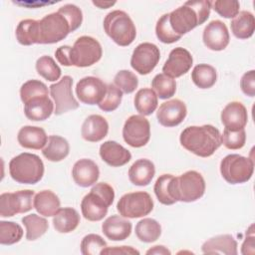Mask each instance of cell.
Wrapping results in <instances>:
<instances>
[{"label": "cell", "instance_id": "cell-1", "mask_svg": "<svg viewBox=\"0 0 255 255\" xmlns=\"http://www.w3.org/2000/svg\"><path fill=\"white\" fill-rule=\"evenodd\" d=\"M103 55L102 46L98 40L90 36H82L76 40L73 47L64 45L59 47L55 56L63 66L90 67L100 61Z\"/></svg>", "mask_w": 255, "mask_h": 255}, {"label": "cell", "instance_id": "cell-2", "mask_svg": "<svg viewBox=\"0 0 255 255\" xmlns=\"http://www.w3.org/2000/svg\"><path fill=\"white\" fill-rule=\"evenodd\" d=\"M179 140L185 149L200 157L212 155L222 144L219 129L211 125L187 127L181 131Z\"/></svg>", "mask_w": 255, "mask_h": 255}, {"label": "cell", "instance_id": "cell-3", "mask_svg": "<svg viewBox=\"0 0 255 255\" xmlns=\"http://www.w3.org/2000/svg\"><path fill=\"white\" fill-rule=\"evenodd\" d=\"M212 2L187 1L180 7L176 8L169 14V24L172 30L182 36L194 29L196 26L203 24L210 15Z\"/></svg>", "mask_w": 255, "mask_h": 255}, {"label": "cell", "instance_id": "cell-4", "mask_svg": "<svg viewBox=\"0 0 255 255\" xmlns=\"http://www.w3.org/2000/svg\"><path fill=\"white\" fill-rule=\"evenodd\" d=\"M115 199L114 188L106 183L100 182L93 186L91 191L84 196L81 202L83 216L89 221H100L108 213V208Z\"/></svg>", "mask_w": 255, "mask_h": 255}, {"label": "cell", "instance_id": "cell-5", "mask_svg": "<svg viewBox=\"0 0 255 255\" xmlns=\"http://www.w3.org/2000/svg\"><path fill=\"white\" fill-rule=\"evenodd\" d=\"M9 173L18 183L35 184L44 175V163L37 154L23 152L10 160Z\"/></svg>", "mask_w": 255, "mask_h": 255}, {"label": "cell", "instance_id": "cell-6", "mask_svg": "<svg viewBox=\"0 0 255 255\" xmlns=\"http://www.w3.org/2000/svg\"><path fill=\"white\" fill-rule=\"evenodd\" d=\"M104 29L116 44L123 47L130 45L136 36L132 20L128 13L122 10H114L105 17Z\"/></svg>", "mask_w": 255, "mask_h": 255}, {"label": "cell", "instance_id": "cell-7", "mask_svg": "<svg viewBox=\"0 0 255 255\" xmlns=\"http://www.w3.org/2000/svg\"><path fill=\"white\" fill-rule=\"evenodd\" d=\"M204 192L205 180L195 170H188L172 179L171 193L176 201L193 202L202 197Z\"/></svg>", "mask_w": 255, "mask_h": 255}, {"label": "cell", "instance_id": "cell-8", "mask_svg": "<svg viewBox=\"0 0 255 255\" xmlns=\"http://www.w3.org/2000/svg\"><path fill=\"white\" fill-rule=\"evenodd\" d=\"M254 171V161L236 153L226 155L220 162L222 177L231 184L247 182Z\"/></svg>", "mask_w": 255, "mask_h": 255}, {"label": "cell", "instance_id": "cell-9", "mask_svg": "<svg viewBox=\"0 0 255 255\" xmlns=\"http://www.w3.org/2000/svg\"><path fill=\"white\" fill-rule=\"evenodd\" d=\"M119 213L127 218H139L149 214L153 209V200L145 191L124 194L118 204Z\"/></svg>", "mask_w": 255, "mask_h": 255}, {"label": "cell", "instance_id": "cell-10", "mask_svg": "<svg viewBox=\"0 0 255 255\" xmlns=\"http://www.w3.org/2000/svg\"><path fill=\"white\" fill-rule=\"evenodd\" d=\"M39 44H54L64 40L71 32V27L67 19L57 11L39 21Z\"/></svg>", "mask_w": 255, "mask_h": 255}, {"label": "cell", "instance_id": "cell-11", "mask_svg": "<svg viewBox=\"0 0 255 255\" xmlns=\"http://www.w3.org/2000/svg\"><path fill=\"white\" fill-rule=\"evenodd\" d=\"M34 197L35 192L30 189L2 193L0 195L1 217H11L30 211L34 208Z\"/></svg>", "mask_w": 255, "mask_h": 255}, {"label": "cell", "instance_id": "cell-12", "mask_svg": "<svg viewBox=\"0 0 255 255\" xmlns=\"http://www.w3.org/2000/svg\"><path fill=\"white\" fill-rule=\"evenodd\" d=\"M73 79L70 76H64L58 83L52 84L50 88V95L55 102L56 116H60L69 111H74L79 108V103L73 96L72 92Z\"/></svg>", "mask_w": 255, "mask_h": 255}, {"label": "cell", "instance_id": "cell-13", "mask_svg": "<svg viewBox=\"0 0 255 255\" xmlns=\"http://www.w3.org/2000/svg\"><path fill=\"white\" fill-rule=\"evenodd\" d=\"M123 136L125 141L132 147L144 146L150 137L148 120L140 115L130 116L124 125Z\"/></svg>", "mask_w": 255, "mask_h": 255}, {"label": "cell", "instance_id": "cell-14", "mask_svg": "<svg viewBox=\"0 0 255 255\" xmlns=\"http://www.w3.org/2000/svg\"><path fill=\"white\" fill-rule=\"evenodd\" d=\"M160 52L156 45L148 42L141 43L135 47L130 58V66L140 75L149 74L157 65Z\"/></svg>", "mask_w": 255, "mask_h": 255}, {"label": "cell", "instance_id": "cell-15", "mask_svg": "<svg viewBox=\"0 0 255 255\" xmlns=\"http://www.w3.org/2000/svg\"><path fill=\"white\" fill-rule=\"evenodd\" d=\"M107 92V85L97 77H85L76 86L78 99L87 105H99Z\"/></svg>", "mask_w": 255, "mask_h": 255}, {"label": "cell", "instance_id": "cell-16", "mask_svg": "<svg viewBox=\"0 0 255 255\" xmlns=\"http://www.w3.org/2000/svg\"><path fill=\"white\" fill-rule=\"evenodd\" d=\"M193 63L191 54L184 48L177 47L170 51L168 59L162 67V72L170 78H178L186 74Z\"/></svg>", "mask_w": 255, "mask_h": 255}, {"label": "cell", "instance_id": "cell-17", "mask_svg": "<svg viewBox=\"0 0 255 255\" xmlns=\"http://www.w3.org/2000/svg\"><path fill=\"white\" fill-rule=\"evenodd\" d=\"M186 114L187 109L185 104L178 99H173L159 106L156 112V118L161 126L171 128L182 123Z\"/></svg>", "mask_w": 255, "mask_h": 255}, {"label": "cell", "instance_id": "cell-18", "mask_svg": "<svg viewBox=\"0 0 255 255\" xmlns=\"http://www.w3.org/2000/svg\"><path fill=\"white\" fill-rule=\"evenodd\" d=\"M202 40L204 45L212 51H222L229 44V32L225 25L220 20L209 22L203 30Z\"/></svg>", "mask_w": 255, "mask_h": 255}, {"label": "cell", "instance_id": "cell-19", "mask_svg": "<svg viewBox=\"0 0 255 255\" xmlns=\"http://www.w3.org/2000/svg\"><path fill=\"white\" fill-rule=\"evenodd\" d=\"M248 121L247 110L240 102H231L221 112V122L225 128L239 130L245 128Z\"/></svg>", "mask_w": 255, "mask_h": 255}, {"label": "cell", "instance_id": "cell-20", "mask_svg": "<svg viewBox=\"0 0 255 255\" xmlns=\"http://www.w3.org/2000/svg\"><path fill=\"white\" fill-rule=\"evenodd\" d=\"M72 176L79 186L88 187L97 182L100 176V170L93 160L82 158L75 162L72 169Z\"/></svg>", "mask_w": 255, "mask_h": 255}, {"label": "cell", "instance_id": "cell-21", "mask_svg": "<svg viewBox=\"0 0 255 255\" xmlns=\"http://www.w3.org/2000/svg\"><path fill=\"white\" fill-rule=\"evenodd\" d=\"M100 156L106 163L114 167L123 166L131 159L129 150L115 140H107L101 144Z\"/></svg>", "mask_w": 255, "mask_h": 255}, {"label": "cell", "instance_id": "cell-22", "mask_svg": "<svg viewBox=\"0 0 255 255\" xmlns=\"http://www.w3.org/2000/svg\"><path fill=\"white\" fill-rule=\"evenodd\" d=\"M24 113L30 121H45L54 113V104L49 96H38L24 104Z\"/></svg>", "mask_w": 255, "mask_h": 255}, {"label": "cell", "instance_id": "cell-23", "mask_svg": "<svg viewBox=\"0 0 255 255\" xmlns=\"http://www.w3.org/2000/svg\"><path fill=\"white\" fill-rule=\"evenodd\" d=\"M109 131L107 120L100 115H91L83 123L81 133L82 137L91 142L102 140Z\"/></svg>", "mask_w": 255, "mask_h": 255}, {"label": "cell", "instance_id": "cell-24", "mask_svg": "<svg viewBox=\"0 0 255 255\" xmlns=\"http://www.w3.org/2000/svg\"><path fill=\"white\" fill-rule=\"evenodd\" d=\"M102 231L108 239L113 241H122L130 235L131 222L124 218V216L112 215L102 224Z\"/></svg>", "mask_w": 255, "mask_h": 255}, {"label": "cell", "instance_id": "cell-25", "mask_svg": "<svg viewBox=\"0 0 255 255\" xmlns=\"http://www.w3.org/2000/svg\"><path fill=\"white\" fill-rule=\"evenodd\" d=\"M202 252L205 254H237V242L230 234L216 235L202 244Z\"/></svg>", "mask_w": 255, "mask_h": 255}, {"label": "cell", "instance_id": "cell-26", "mask_svg": "<svg viewBox=\"0 0 255 255\" xmlns=\"http://www.w3.org/2000/svg\"><path fill=\"white\" fill-rule=\"evenodd\" d=\"M21 146L30 149H41L46 145L48 136L46 131L40 127L25 126L20 128L17 135Z\"/></svg>", "mask_w": 255, "mask_h": 255}, {"label": "cell", "instance_id": "cell-27", "mask_svg": "<svg viewBox=\"0 0 255 255\" xmlns=\"http://www.w3.org/2000/svg\"><path fill=\"white\" fill-rule=\"evenodd\" d=\"M154 164L145 158L137 159L128 169L129 181L137 186H145L149 184L154 176Z\"/></svg>", "mask_w": 255, "mask_h": 255}, {"label": "cell", "instance_id": "cell-28", "mask_svg": "<svg viewBox=\"0 0 255 255\" xmlns=\"http://www.w3.org/2000/svg\"><path fill=\"white\" fill-rule=\"evenodd\" d=\"M80 223L78 211L72 207L60 208L53 217L54 228L60 233H69L74 231Z\"/></svg>", "mask_w": 255, "mask_h": 255}, {"label": "cell", "instance_id": "cell-29", "mask_svg": "<svg viewBox=\"0 0 255 255\" xmlns=\"http://www.w3.org/2000/svg\"><path fill=\"white\" fill-rule=\"evenodd\" d=\"M233 35L238 39L250 38L255 30L254 16L249 11H240L230 23Z\"/></svg>", "mask_w": 255, "mask_h": 255}, {"label": "cell", "instance_id": "cell-30", "mask_svg": "<svg viewBox=\"0 0 255 255\" xmlns=\"http://www.w3.org/2000/svg\"><path fill=\"white\" fill-rule=\"evenodd\" d=\"M60 199L51 190H42L34 197V208L46 217L54 216L60 209Z\"/></svg>", "mask_w": 255, "mask_h": 255}, {"label": "cell", "instance_id": "cell-31", "mask_svg": "<svg viewBox=\"0 0 255 255\" xmlns=\"http://www.w3.org/2000/svg\"><path fill=\"white\" fill-rule=\"evenodd\" d=\"M70 151V145L66 138L60 135L48 136V141L45 147L42 149L43 155L50 161H61Z\"/></svg>", "mask_w": 255, "mask_h": 255}, {"label": "cell", "instance_id": "cell-32", "mask_svg": "<svg viewBox=\"0 0 255 255\" xmlns=\"http://www.w3.org/2000/svg\"><path fill=\"white\" fill-rule=\"evenodd\" d=\"M16 38L21 45L30 46L33 44H39V21L33 19L20 21L16 28Z\"/></svg>", "mask_w": 255, "mask_h": 255}, {"label": "cell", "instance_id": "cell-33", "mask_svg": "<svg viewBox=\"0 0 255 255\" xmlns=\"http://www.w3.org/2000/svg\"><path fill=\"white\" fill-rule=\"evenodd\" d=\"M135 110L142 116L151 115L157 108V95L152 89L144 88L136 92L133 99Z\"/></svg>", "mask_w": 255, "mask_h": 255}, {"label": "cell", "instance_id": "cell-34", "mask_svg": "<svg viewBox=\"0 0 255 255\" xmlns=\"http://www.w3.org/2000/svg\"><path fill=\"white\" fill-rule=\"evenodd\" d=\"M217 73L214 67L208 64L196 65L191 72V80L194 85L200 89H209L215 83Z\"/></svg>", "mask_w": 255, "mask_h": 255}, {"label": "cell", "instance_id": "cell-35", "mask_svg": "<svg viewBox=\"0 0 255 255\" xmlns=\"http://www.w3.org/2000/svg\"><path fill=\"white\" fill-rule=\"evenodd\" d=\"M160 234L161 226L152 218H143L135 225V235L142 242H154L159 238Z\"/></svg>", "mask_w": 255, "mask_h": 255}, {"label": "cell", "instance_id": "cell-36", "mask_svg": "<svg viewBox=\"0 0 255 255\" xmlns=\"http://www.w3.org/2000/svg\"><path fill=\"white\" fill-rule=\"evenodd\" d=\"M22 223L26 227V239L29 241L40 238L46 233L49 227L48 221L35 213L24 216Z\"/></svg>", "mask_w": 255, "mask_h": 255}, {"label": "cell", "instance_id": "cell-37", "mask_svg": "<svg viewBox=\"0 0 255 255\" xmlns=\"http://www.w3.org/2000/svg\"><path fill=\"white\" fill-rule=\"evenodd\" d=\"M173 177L172 174H162L154 183V193L158 201L164 205H171L176 202L171 193V182Z\"/></svg>", "mask_w": 255, "mask_h": 255}, {"label": "cell", "instance_id": "cell-38", "mask_svg": "<svg viewBox=\"0 0 255 255\" xmlns=\"http://www.w3.org/2000/svg\"><path fill=\"white\" fill-rule=\"evenodd\" d=\"M152 90L156 92L157 97L161 100L171 98L176 91L175 80L165 74H157L151 81Z\"/></svg>", "mask_w": 255, "mask_h": 255}, {"label": "cell", "instance_id": "cell-39", "mask_svg": "<svg viewBox=\"0 0 255 255\" xmlns=\"http://www.w3.org/2000/svg\"><path fill=\"white\" fill-rule=\"evenodd\" d=\"M37 73L45 80L54 82L60 79L61 69L50 56H42L36 62Z\"/></svg>", "mask_w": 255, "mask_h": 255}, {"label": "cell", "instance_id": "cell-40", "mask_svg": "<svg viewBox=\"0 0 255 255\" xmlns=\"http://www.w3.org/2000/svg\"><path fill=\"white\" fill-rule=\"evenodd\" d=\"M23 236L22 227L13 221H0V243L12 245L20 241Z\"/></svg>", "mask_w": 255, "mask_h": 255}, {"label": "cell", "instance_id": "cell-41", "mask_svg": "<svg viewBox=\"0 0 255 255\" xmlns=\"http://www.w3.org/2000/svg\"><path fill=\"white\" fill-rule=\"evenodd\" d=\"M155 34L157 39L164 44H171L178 41L181 36L176 34L169 24V14L162 15L155 26Z\"/></svg>", "mask_w": 255, "mask_h": 255}, {"label": "cell", "instance_id": "cell-42", "mask_svg": "<svg viewBox=\"0 0 255 255\" xmlns=\"http://www.w3.org/2000/svg\"><path fill=\"white\" fill-rule=\"evenodd\" d=\"M123 99V92L115 85H107V92L104 99L98 105L104 112H113L118 109Z\"/></svg>", "mask_w": 255, "mask_h": 255}, {"label": "cell", "instance_id": "cell-43", "mask_svg": "<svg viewBox=\"0 0 255 255\" xmlns=\"http://www.w3.org/2000/svg\"><path fill=\"white\" fill-rule=\"evenodd\" d=\"M38 96H48V88L44 83L38 80H29L21 86L20 98L24 104Z\"/></svg>", "mask_w": 255, "mask_h": 255}, {"label": "cell", "instance_id": "cell-44", "mask_svg": "<svg viewBox=\"0 0 255 255\" xmlns=\"http://www.w3.org/2000/svg\"><path fill=\"white\" fill-rule=\"evenodd\" d=\"M115 85L124 93L130 94L137 88V77L128 70H121L114 78Z\"/></svg>", "mask_w": 255, "mask_h": 255}, {"label": "cell", "instance_id": "cell-45", "mask_svg": "<svg viewBox=\"0 0 255 255\" xmlns=\"http://www.w3.org/2000/svg\"><path fill=\"white\" fill-rule=\"evenodd\" d=\"M107 247V242L98 234H88L81 242V253L83 255H97Z\"/></svg>", "mask_w": 255, "mask_h": 255}, {"label": "cell", "instance_id": "cell-46", "mask_svg": "<svg viewBox=\"0 0 255 255\" xmlns=\"http://www.w3.org/2000/svg\"><path fill=\"white\" fill-rule=\"evenodd\" d=\"M221 141L228 149H239L244 146L246 141V132L244 128L239 130H230L224 128L221 135Z\"/></svg>", "mask_w": 255, "mask_h": 255}, {"label": "cell", "instance_id": "cell-47", "mask_svg": "<svg viewBox=\"0 0 255 255\" xmlns=\"http://www.w3.org/2000/svg\"><path fill=\"white\" fill-rule=\"evenodd\" d=\"M58 12L61 13L69 22L71 32H74L81 26L83 22V13L78 6L74 4H66L60 7Z\"/></svg>", "mask_w": 255, "mask_h": 255}, {"label": "cell", "instance_id": "cell-48", "mask_svg": "<svg viewBox=\"0 0 255 255\" xmlns=\"http://www.w3.org/2000/svg\"><path fill=\"white\" fill-rule=\"evenodd\" d=\"M212 5L214 11L224 18H234L239 13L240 4L235 0H217Z\"/></svg>", "mask_w": 255, "mask_h": 255}, {"label": "cell", "instance_id": "cell-49", "mask_svg": "<svg viewBox=\"0 0 255 255\" xmlns=\"http://www.w3.org/2000/svg\"><path fill=\"white\" fill-rule=\"evenodd\" d=\"M240 88L248 97L255 96V71L251 70L245 73L240 80Z\"/></svg>", "mask_w": 255, "mask_h": 255}, {"label": "cell", "instance_id": "cell-50", "mask_svg": "<svg viewBox=\"0 0 255 255\" xmlns=\"http://www.w3.org/2000/svg\"><path fill=\"white\" fill-rule=\"evenodd\" d=\"M108 254H139V251L134 249L131 246H115V247H106L101 251V255H108Z\"/></svg>", "mask_w": 255, "mask_h": 255}, {"label": "cell", "instance_id": "cell-51", "mask_svg": "<svg viewBox=\"0 0 255 255\" xmlns=\"http://www.w3.org/2000/svg\"><path fill=\"white\" fill-rule=\"evenodd\" d=\"M253 225L250 226V231L249 234H247L243 244H242V248H241V253L243 255L246 254H254V234L252 231Z\"/></svg>", "mask_w": 255, "mask_h": 255}, {"label": "cell", "instance_id": "cell-52", "mask_svg": "<svg viewBox=\"0 0 255 255\" xmlns=\"http://www.w3.org/2000/svg\"><path fill=\"white\" fill-rule=\"evenodd\" d=\"M146 254H159V255H170V251L162 245H156L146 251Z\"/></svg>", "mask_w": 255, "mask_h": 255}, {"label": "cell", "instance_id": "cell-53", "mask_svg": "<svg viewBox=\"0 0 255 255\" xmlns=\"http://www.w3.org/2000/svg\"><path fill=\"white\" fill-rule=\"evenodd\" d=\"M93 4H95L96 6L102 8V9H106L110 6H113L115 4V2H97V1H93Z\"/></svg>", "mask_w": 255, "mask_h": 255}]
</instances>
